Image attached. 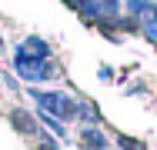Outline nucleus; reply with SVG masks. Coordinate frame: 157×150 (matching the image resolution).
<instances>
[{
	"instance_id": "nucleus-3",
	"label": "nucleus",
	"mask_w": 157,
	"mask_h": 150,
	"mask_svg": "<svg viewBox=\"0 0 157 150\" xmlns=\"http://www.w3.org/2000/svg\"><path fill=\"white\" fill-rule=\"evenodd\" d=\"M0 54H3V40H0Z\"/></svg>"
},
{
	"instance_id": "nucleus-2",
	"label": "nucleus",
	"mask_w": 157,
	"mask_h": 150,
	"mask_svg": "<svg viewBox=\"0 0 157 150\" xmlns=\"http://www.w3.org/2000/svg\"><path fill=\"white\" fill-rule=\"evenodd\" d=\"M80 144H84V150H107V137H104L97 127H87V130L80 133Z\"/></svg>"
},
{
	"instance_id": "nucleus-1",
	"label": "nucleus",
	"mask_w": 157,
	"mask_h": 150,
	"mask_svg": "<svg viewBox=\"0 0 157 150\" xmlns=\"http://www.w3.org/2000/svg\"><path fill=\"white\" fill-rule=\"evenodd\" d=\"M30 97L47 110V117H60V120H74L77 117V100L74 97H67L60 90H30Z\"/></svg>"
}]
</instances>
